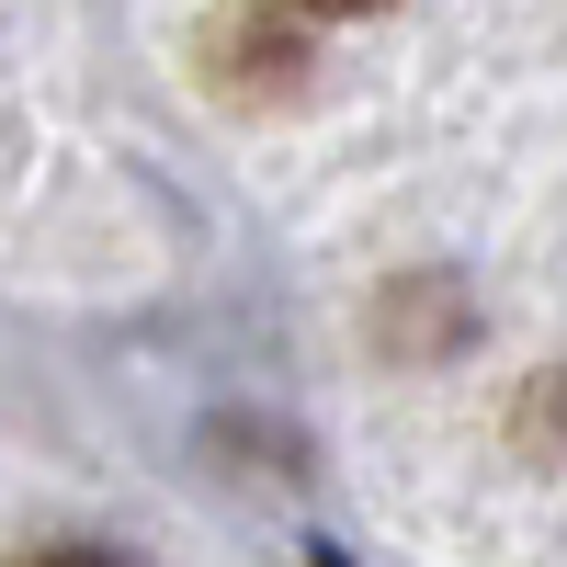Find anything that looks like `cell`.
Segmentation results:
<instances>
[{"label": "cell", "instance_id": "1", "mask_svg": "<svg viewBox=\"0 0 567 567\" xmlns=\"http://www.w3.org/2000/svg\"><path fill=\"white\" fill-rule=\"evenodd\" d=\"M34 567H125V556H103V545H69V556H34Z\"/></svg>", "mask_w": 567, "mask_h": 567}, {"label": "cell", "instance_id": "2", "mask_svg": "<svg viewBox=\"0 0 567 567\" xmlns=\"http://www.w3.org/2000/svg\"><path fill=\"white\" fill-rule=\"evenodd\" d=\"M307 12H386V0H307Z\"/></svg>", "mask_w": 567, "mask_h": 567}, {"label": "cell", "instance_id": "3", "mask_svg": "<svg viewBox=\"0 0 567 567\" xmlns=\"http://www.w3.org/2000/svg\"><path fill=\"white\" fill-rule=\"evenodd\" d=\"M318 567H341V545H318Z\"/></svg>", "mask_w": 567, "mask_h": 567}]
</instances>
